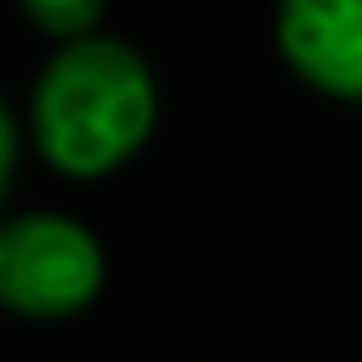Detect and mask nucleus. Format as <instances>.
<instances>
[{
    "label": "nucleus",
    "instance_id": "f257e3e1",
    "mask_svg": "<svg viewBox=\"0 0 362 362\" xmlns=\"http://www.w3.org/2000/svg\"><path fill=\"white\" fill-rule=\"evenodd\" d=\"M158 96L124 40H68L34 85V141L62 175L119 170L153 130Z\"/></svg>",
    "mask_w": 362,
    "mask_h": 362
},
{
    "label": "nucleus",
    "instance_id": "20e7f679",
    "mask_svg": "<svg viewBox=\"0 0 362 362\" xmlns=\"http://www.w3.org/2000/svg\"><path fill=\"white\" fill-rule=\"evenodd\" d=\"M23 11L45 28V34H62V40H85L102 17V0H23Z\"/></svg>",
    "mask_w": 362,
    "mask_h": 362
},
{
    "label": "nucleus",
    "instance_id": "f03ea898",
    "mask_svg": "<svg viewBox=\"0 0 362 362\" xmlns=\"http://www.w3.org/2000/svg\"><path fill=\"white\" fill-rule=\"evenodd\" d=\"M102 288V243L68 215L0 221V305L17 317H74Z\"/></svg>",
    "mask_w": 362,
    "mask_h": 362
},
{
    "label": "nucleus",
    "instance_id": "7ed1b4c3",
    "mask_svg": "<svg viewBox=\"0 0 362 362\" xmlns=\"http://www.w3.org/2000/svg\"><path fill=\"white\" fill-rule=\"evenodd\" d=\"M277 45L305 85L362 102V0H283Z\"/></svg>",
    "mask_w": 362,
    "mask_h": 362
},
{
    "label": "nucleus",
    "instance_id": "39448f33",
    "mask_svg": "<svg viewBox=\"0 0 362 362\" xmlns=\"http://www.w3.org/2000/svg\"><path fill=\"white\" fill-rule=\"evenodd\" d=\"M11 158H17V130H11V113L0 107V198H6V181H11Z\"/></svg>",
    "mask_w": 362,
    "mask_h": 362
}]
</instances>
